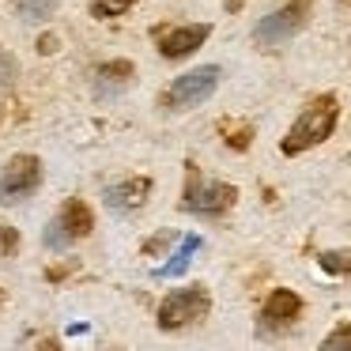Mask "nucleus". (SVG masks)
I'll return each mask as SVG.
<instances>
[{
  "label": "nucleus",
  "instance_id": "f257e3e1",
  "mask_svg": "<svg viewBox=\"0 0 351 351\" xmlns=\"http://www.w3.org/2000/svg\"><path fill=\"white\" fill-rule=\"evenodd\" d=\"M336 121H340V102H336V95H317V99L306 102L302 114L295 117V125L287 129V136L280 140V152L283 155H302V152H310V147L325 144V140L332 136Z\"/></svg>",
  "mask_w": 351,
  "mask_h": 351
},
{
  "label": "nucleus",
  "instance_id": "f03ea898",
  "mask_svg": "<svg viewBox=\"0 0 351 351\" xmlns=\"http://www.w3.org/2000/svg\"><path fill=\"white\" fill-rule=\"evenodd\" d=\"M208 313H212V295H208V287L204 283H189V287H178L162 298L155 321H159L162 332H178V328H189V325H197V321H204Z\"/></svg>",
  "mask_w": 351,
  "mask_h": 351
},
{
  "label": "nucleus",
  "instance_id": "7ed1b4c3",
  "mask_svg": "<svg viewBox=\"0 0 351 351\" xmlns=\"http://www.w3.org/2000/svg\"><path fill=\"white\" fill-rule=\"evenodd\" d=\"M219 80H223L219 64H200V69L178 76L174 84L162 91L159 106L167 110V114H185V110H193V106H200V102L212 99L215 87H219Z\"/></svg>",
  "mask_w": 351,
  "mask_h": 351
},
{
  "label": "nucleus",
  "instance_id": "20e7f679",
  "mask_svg": "<svg viewBox=\"0 0 351 351\" xmlns=\"http://www.w3.org/2000/svg\"><path fill=\"white\" fill-rule=\"evenodd\" d=\"M238 204V185L230 182H204L197 162H185V197L182 208L193 215H223Z\"/></svg>",
  "mask_w": 351,
  "mask_h": 351
},
{
  "label": "nucleus",
  "instance_id": "39448f33",
  "mask_svg": "<svg viewBox=\"0 0 351 351\" xmlns=\"http://www.w3.org/2000/svg\"><path fill=\"white\" fill-rule=\"evenodd\" d=\"M310 12H313V0H287L280 12H272V16H265L257 23L253 42H257V46H265V49H272V46H280V42L295 38V34L306 27Z\"/></svg>",
  "mask_w": 351,
  "mask_h": 351
},
{
  "label": "nucleus",
  "instance_id": "423d86ee",
  "mask_svg": "<svg viewBox=\"0 0 351 351\" xmlns=\"http://www.w3.org/2000/svg\"><path fill=\"white\" fill-rule=\"evenodd\" d=\"M208 34H212V23H162L152 31V38L167 61H185L204 46Z\"/></svg>",
  "mask_w": 351,
  "mask_h": 351
},
{
  "label": "nucleus",
  "instance_id": "0eeeda50",
  "mask_svg": "<svg viewBox=\"0 0 351 351\" xmlns=\"http://www.w3.org/2000/svg\"><path fill=\"white\" fill-rule=\"evenodd\" d=\"M42 185V159L38 155H16L0 170V204H19Z\"/></svg>",
  "mask_w": 351,
  "mask_h": 351
},
{
  "label": "nucleus",
  "instance_id": "6e6552de",
  "mask_svg": "<svg viewBox=\"0 0 351 351\" xmlns=\"http://www.w3.org/2000/svg\"><path fill=\"white\" fill-rule=\"evenodd\" d=\"M91 230H95V212L87 208V200L69 197V200H64V208L57 212V219L49 223L46 245H72V242H84Z\"/></svg>",
  "mask_w": 351,
  "mask_h": 351
},
{
  "label": "nucleus",
  "instance_id": "1a4fd4ad",
  "mask_svg": "<svg viewBox=\"0 0 351 351\" xmlns=\"http://www.w3.org/2000/svg\"><path fill=\"white\" fill-rule=\"evenodd\" d=\"M152 178H129V182L121 185H110L106 193H102V200H106L110 212H136V208L147 204V197H152Z\"/></svg>",
  "mask_w": 351,
  "mask_h": 351
},
{
  "label": "nucleus",
  "instance_id": "9d476101",
  "mask_svg": "<svg viewBox=\"0 0 351 351\" xmlns=\"http://www.w3.org/2000/svg\"><path fill=\"white\" fill-rule=\"evenodd\" d=\"M298 317H302V298L291 287H276L272 295L265 298V306H261V321H265V325H291V321H298Z\"/></svg>",
  "mask_w": 351,
  "mask_h": 351
},
{
  "label": "nucleus",
  "instance_id": "9b49d317",
  "mask_svg": "<svg viewBox=\"0 0 351 351\" xmlns=\"http://www.w3.org/2000/svg\"><path fill=\"white\" fill-rule=\"evenodd\" d=\"M136 76V64L132 61H106L95 69V87L99 91H125Z\"/></svg>",
  "mask_w": 351,
  "mask_h": 351
},
{
  "label": "nucleus",
  "instance_id": "f8f14e48",
  "mask_svg": "<svg viewBox=\"0 0 351 351\" xmlns=\"http://www.w3.org/2000/svg\"><path fill=\"white\" fill-rule=\"evenodd\" d=\"M197 250H200V238H197V234H185V238H182V250L170 257V265L159 268V276H162V280H170V276H182L185 268H189V257H193Z\"/></svg>",
  "mask_w": 351,
  "mask_h": 351
},
{
  "label": "nucleus",
  "instance_id": "ddd939ff",
  "mask_svg": "<svg viewBox=\"0 0 351 351\" xmlns=\"http://www.w3.org/2000/svg\"><path fill=\"white\" fill-rule=\"evenodd\" d=\"M219 132H223V140H227V147L230 152H245V147L253 144V125L250 121H219Z\"/></svg>",
  "mask_w": 351,
  "mask_h": 351
},
{
  "label": "nucleus",
  "instance_id": "4468645a",
  "mask_svg": "<svg viewBox=\"0 0 351 351\" xmlns=\"http://www.w3.org/2000/svg\"><path fill=\"white\" fill-rule=\"evenodd\" d=\"M317 265L328 276H351V250H325L317 257Z\"/></svg>",
  "mask_w": 351,
  "mask_h": 351
},
{
  "label": "nucleus",
  "instance_id": "2eb2a0df",
  "mask_svg": "<svg viewBox=\"0 0 351 351\" xmlns=\"http://www.w3.org/2000/svg\"><path fill=\"white\" fill-rule=\"evenodd\" d=\"M140 0H91V16L95 19H117L129 8H136Z\"/></svg>",
  "mask_w": 351,
  "mask_h": 351
},
{
  "label": "nucleus",
  "instance_id": "dca6fc26",
  "mask_svg": "<svg viewBox=\"0 0 351 351\" xmlns=\"http://www.w3.org/2000/svg\"><path fill=\"white\" fill-rule=\"evenodd\" d=\"M19 16L27 19H49L57 8H61V0H16Z\"/></svg>",
  "mask_w": 351,
  "mask_h": 351
},
{
  "label": "nucleus",
  "instance_id": "f3484780",
  "mask_svg": "<svg viewBox=\"0 0 351 351\" xmlns=\"http://www.w3.org/2000/svg\"><path fill=\"white\" fill-rule=\"evenodd\" d=\"M321 351H351V321H343L340 328H332V332L321 340Z\"/></svg>",
  "mask_w": 351,
  "mask_h": 351
},
{
  "label": "nucleus",
  "instance_id": "a211bd4d",
  "mask_svg": "<svg viewBox=\"0 0 351 351\" xmlns=\"http://www.w3.org/2000/svg\"><path fill=\"white\" fill-rule=\"evenodd\" d=\"M174 242H178V230H159L152 242H144V257H159V253H167V245H174Z\"/></svg>",
  "mask_w": 351,
  "mask_h": 351
},
{
  "label": "nucleus",
  "instance_id": "6ab92c4d",
  "mask_svg": "<svg viewBox=\"0 0 351 351\" xmlns=\"http://www.w3.org/2000/svg\"><path fill=\"white\" fill-rule=\"evenodd\" d=\"M19 250V230L8 227V223H0V257H12Z\"/></svg>",
  "mask_w": 351,
  "mask_h": 351
},
{
  "label": "nucleus",
  "instance_id": "aec40b11",
  "mask_svg": "<svg viewBox=\"0 0 351 351\" xmlns=\"http://www.w3.org/2000/svg\"><path fill=\"white\" fill-rule=\"evenodd\" d=\"M57 49H61V42H57L53 34H42V38H38V53L49 57V53H57Z\"/></svg>",
  "mask_w": 351,
  "mask_h": 351
},
{
  "label": "nucleus",
  "instance_id": "412c9836",
  "mask_svg": "<svg viewBox=\"0 0 351 351\" xmlns=\"http://www.w3.org/2000/svg\"><path fill=\"white\" fill-rule=\"evenodd\" d=\"M0 306H4V291H0Z\"/></svg>",
  "mask_w": 351,
  "mask_h": 351
}]
</instances>
